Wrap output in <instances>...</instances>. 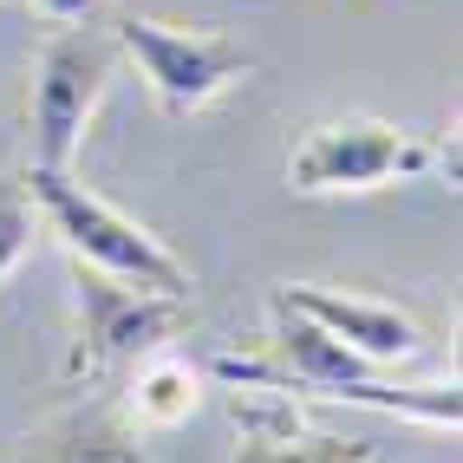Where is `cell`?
<instances>
[{"mask_svg":"<svg viewBox=\"0 0 463 463\" xmlns=\"http://www.w3.org/2000/svg\"><path fill=\"white\" fill-rule=\"evenodd\" d=\"M268 353H222L215 359V379L229 392H288V398H339V405H373V411H392V418H418V424H438V430H457L463 424V392L457 379L444 385H392L379 379L365 359H353L346 346L300 320L294 307L268 300Z\"/></svg>","mask_w":463,"mask_h":463,"instance_id":"cell-1","label":"cell"},{"mask_svg":"<svg viewBox=\"0 0 463 463\" xmlns=\"http://www.w3.org/2000/svg\"><path fill=\"white\" fill-rule=\"evenodd\" d=\"M33 215L59 235L79 268H99V274H118V281H137V288H164V294H190V268L170 249L164 235H150L137 215H125L118 203L91 196L72 170H46V164H26L20 176Z\"/></svg>","mask_w":463,"mask_h":463,"instance_id":"cell-2","label":"cell"},{"mask_svg":"<svg viewBox=\"0 0 463 463\" xmlns=\"http://www.w3.org/2000/svg\"><path fill=\"white\" fill-rule=\"evenodd\" d=\"M196 320L190 294H164V288H137L118 274L79 268L72 261V353H66V385H91L131 365L144 353L183 339Z\"/></svg>","mask_w":463,"mask_h":463,"instance_id":"cell-3","label":"cell"},{"mask_svg":"<svg viewBox=\"0 0 463 463\" xmlns=\"http://www.w3.org/2000/svg\"><path fill=\"white\" fill-rule=\"evenodd\" d=\"M111 40H118V59L137 66V79L150 85L164 118L209 111L222 91H235L255 72V52L241 40L203 33V26H170V20H150V14H125L111 26Z\"/></svg>","mask_w":463,"mask_h":463,"instance_id":"cell-4","label":"cell"},{"mask_svg":"<svg viewBox=\"0 0 463 463\" xmlns=\"http://www.w3.org/2000/svg\"><path fill=\"white\" fill-rule=\"evenodd\" d=\"M118 79V40L105 26H59L40 46L33 66V99H26V125H33V164L72 170L85 125L99 118L105 91Z\"/></svg>","mask_w":463,"mask_h":463,"instance_id":"cell-5","label":"cell"},{"mask_svg":"<svg viewBox=\"0 0 463 463\" xmlns=\"http://www.w3.org/2000/svg\"><path fill=\"white\" fill-rule=\"evenodd\" d=\"M430 164H438V150L418 131H398L385 118H326V125H307L300 144L288 150V183L300 196H359L424 176Z\"/></svg>","mask_w":463,"mask_h":463,"instance_id":"cell-6","label":"cell"},{"mask_svg":"<svg viewBox=\"0 0 463 463\" xmlns=\"http://www.w3.org/2000/svg\"><path fill=\"white\" fill-rule=\"evenodd\" d=\"M268 300L294 307L300 320H314L333 346H346L353 359H365L373 373L385 365H405L424 353V326L392 300H373V294H339V288H314V281H294V288H274Z\"/></svg>","mask_w":463,"mask_h":463,"instance_id":"cell-7","label":"cell"},{"mask_svg":"<svg viewBox=\"0 0 463 463\" xmlns=\"http://www.w3.org/2000/svg\"><path fill=\"white\" fill-rule=\"evenodd\" d=\"M235 463H373V450L353 438H333V430L300 424V405L288 392H235Z\"/></svg>","mask_w":463,"mask_h":463,"instance_id":"cell-8","label":"cell"},{"mask_svg":"<svg viewBox=\"0 0 463 463\" xmlns=\"http://www.w3.org/2000/svg\"><path fill=\"white\" fill-rule=\"evenodd\" d=\"M203 405V373L183 353L157 346V353H144L131 359V385H125V418L137 430H176V424H190Z\"/></svg>","mask_w":463,"mask_h":463,"instance_id":"cell-9","label":"cell"},{"mask_svg":"<svg viewBox=\"0 0 463 463\" xmlns=\"http://www.w3.org/2000/svg\"><path fill=\"white\" fill-rule=\"evenodd\" d=\"M20 463H150V457H144V444H137L118 418H105V411H79V418L46 424L40 438L26 444Z\"/></svg>","mask_w":463,"mask_h":463,"instance_id":"cell-10","label":"cell"},{"mask_svg":"<svg viewBox=\"0 0 463 463\" xmlns=\"http://www.w3.org/2000/svg\"><path fill=\"white\" fill-rule=\"evenodd\" d=\"M26 249H33V203H26L20 176H14V183H0V288L14 281Z\"/></svg>","mask_w":463,"mask_h":463,"instance_id":"cell-11","label":"cell"},{"mask_svg":"<svg viewBox=\"0 0 463 463\" xmlns=\"http://www.w3.org/2000/svg\"><path fill=\"white\" fill-rule=\"evenodd\" d=\"M33 14L52 20V26H91L105 14V0H33Z\"/></svg>","mask_w":463,"mask_h":463,"instance_id":"cell-12","label":"cell"}]
</instances>
